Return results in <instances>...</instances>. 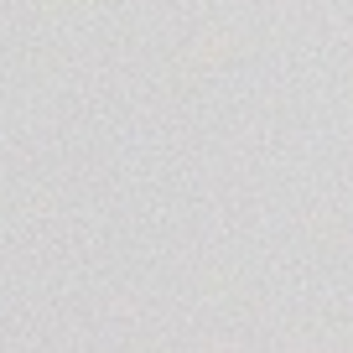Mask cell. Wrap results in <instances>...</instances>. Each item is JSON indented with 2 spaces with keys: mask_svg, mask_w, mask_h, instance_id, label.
Masks as SVG:
<instances>
[{
  "mask_svg": "<svg viewBox=\"0 0 353 353\" xmlns=\"http://www.w3.org/2000/svg\"><path fill=\"white\" fill-rule=\"evenodd\" d=\"M42 11H52V16H73V11H88L94 0H37Z\"/></svg>",
  "mask_w": 353,
  "mask_h": 353,
  "instance_id": "cell-1",
  "label": "cell"
}]
</instances>
